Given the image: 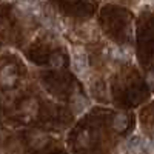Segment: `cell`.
I'll use <instances>...</instances> for the list:
<instances>
[{"mask_svg": "<svg viewBox=\"0 0 154 154\" xmlns=\"http://www.w3.org/2000/svg\"><path fill=\"white\" fill-rule=\"evenodd\" d=\"M146 145H148V142L145 139H142L140 136H133V137L128 139L126 149H128L130 154H143Z\"/></svg>", "mask_w": 154, "mask_h": 154, "instance_id": "cell-2", "label": "cell"}, {"mask_svg": "<svg viewBox=\"0 0 154 154\" xmlns=\"http://www.w3.org/2000/svg\"><path fill=\"white\" fill-rule=\"evenodd\" d=\"M17 5L22 11L29 12V14H37L38 12V0H17Z\"/></svg>", "mask_w": 154, "mask_h": 154, "instance_id": "cell-3", "label": "cell"}, {"mask_svg": "<svg viewBox=\"0 0 154 154\" xmlns=\"http://www.w3.org/2000/svg\"><path fill=\"white\" fill-rule=\"evenodd\" d=\"M16 80V71L14 66H6L2 72H0V82L3 85H12Z\"/></svg>", "mask_w": 154, "mask_h": 154, "instance_id": "cell-4", "label": "cell"}, {"mask_svg": "<svg viewBox=\"0 0 154 154\" xmlns=\"http://www.w3.org/2000/svg\"><path fill=\"white\" fill-rule=\"evenodd\" d=\"M71 66L74 69L75 74L79 75H85L88 71V57L83 48H72L71 53Z\"/></svg>", "mask_w": 154, "mask_h": 154, "instance_id": "cell-1", "label": "cell"}, {"mask_svg": "<svg viewBox=\"0 0 154 154\" xmlns=\"http://www.w3.org/2000/svg\"><path fill=\"white\" fill-rule=\"evenodd\" d=\"M126 125H128V117H126L125 114L116 116V119H114V128H116V130L122 131V130H125V128H126Z\"/></svg>", "mask_w": 154, "mask_h": 154, "instance_id": "cell-5", "label": "cell"}]
</instances>
